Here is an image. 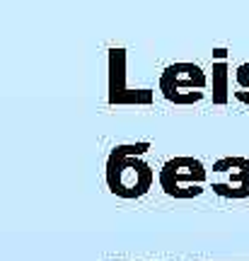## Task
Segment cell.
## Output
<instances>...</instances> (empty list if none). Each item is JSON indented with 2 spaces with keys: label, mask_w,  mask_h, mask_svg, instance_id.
I'll list each match as a JSON object with an SVG mask.
<instances>
[{
  "label": "cell",
  "mask_w": 249,
  "mask_h": 261,
  "mask_svg": "<svg viewBox=\"0 0 249 261\" xmlns=\"http://www.w3.org/2000/svg\"><path fill=\"white\" fill-rule=\"evenodd\" d=\"M153 148L148 140L119 143L107 158V187L119 198H140L153 189L155 172L143 155Z\"/></svg>",
  "instance_id": "6da1fadb"
},
{
  "label": "cell",
  "mask_w": 249,
  "mask_h": 261,
  "mask_svg": "<svg viewBox=\"0 0 249 261\" xmlns=\"http://www.w3.org/2000/svg\"><path fill=\"white\" fill-rule=\"evenodd\" d=\"M208 90V75L196 63H172L160 75V92L167 102L189 107L201 102Z\"/></svg>",
  "instance_id": "7a4b0ae2"
},
{
  "label": "cell",
  "mask_w": 249,
  "mask_h": 261,
  "mask_svg": "<svg viewBox=\"0 0 249 261\" xmlns=\"http://www.w3.org/2000/svg\"><path fill=\"white\" fill-rule=\"evenodd\" d=\"M157 179H160V189L169 198H196L203 194L208 169L203 167L201 160L179 155V158L167 160L160 167Z\"/></svg>",
  "instance_id": "3957f363"
},
{
  "label": "cell",
  "mask_w": 249,
  "mask_h": 261,
  "mask_svg": "<svg viewBox=\"0 0 249 261\" xmlns=\"http://www.w3.org/2000/svg\"><path fill=\"white\" fill-rule=\"evenodd\" d=\"M107 97L111 107H150L155 102V92L148 87H129L126 83V48H109L107 58Z\"/></svg>",
  "instance_id": "277c9868"
},
{
  "label": "cell",
  "mask_w": 249,
  "mask_h": 261,
  "mask_svg": "<svg viewBox=\"0 0 249 261\" xmlns=\"http://www.w3.org/2000/svg\"><path fill=\"white\" fill-rule=\"evenodd\" d=\"M213 172H230L225 181H213V194L220 198H249V158H220L213 162Z\"/></svg>",
  "instance_id": "5b68a950"
},
{
  "label": "cell",
  "mask_w": 249,
  "mask_h": 261,
  "mask_svg": "<svg viewBox=\"0 0 249 261\" xmlns=\"http://www.w3.org/2000/svg\"><path fill=\"white\" fill-rule=\"evenodd\" d=\"M228 80H230V65L228 61H213L211 68V99L213 104H228L230 99V90H228Z\"/></svg>",
  "instance_id": "8992f818"
},
{
  "label": "cell",
  "mask_w": 249,
  "mask_h": 261,
  "mask_svg": "<svg viewBox=\"0 0 249 261\" xmlns=\"http://www.w3.org/2000/svg\"><path fill=\"white\" fill-rule=\"evenodd\" d=\"M235 80L240 85V90L235 92V99L242 104H249V63H240L235 68Z\"/></svg>",
  "instance_id": "52a82bcc"
},
{
  "label": "cell",
  "mask_w": 249,
  "mask_h": 261,
  "mask_svg": "<svg viewBox=\"0 0 249 261\" xmlns=\"http://www.w3.org/2000/svg\"><path fill=\"white\" fill-rule=\"evenodd\" d=\"M213 61H228V48H213Z\"/></svg>",
  "instance_id": "ba28073f"
}]
</instances>
